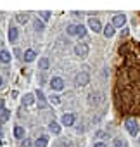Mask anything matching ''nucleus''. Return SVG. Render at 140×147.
<instances>
[{
    "mask_svg": "<svg viewBox=\"0 0 140 147\" xmlns=\"http://www.w3.org/2000/svg\"><path fill=\"white\" fill-rule=\"evenodd\" d=\"M125 126H126V130H128V133H130L131 137H137V135H138V131H140L138 121H137L135 118H128V119H126V123H125Z\"/></svg>",
    "mask_w": 140,
    "mask_h": 147,
    "instance_id": "nucleus-1",
    "label": "nucleus"
},
{
    "mask_svg": "<svg viewBox=\"0 0 140 147\" xmlns=\"http://www.w3.org/2000/svg\"><path fill=\"white\" fill-rule=\"evenodd\" d=\"M75 82H76L78 87H85V85H88V82H90V75H88L87 71H80L78 75H76V78H75Z\"/></svg>",
    "mask_w": 140,
    "mask_h": 147,
    "instance_id": "nucleus-2",
    "label": "nucleus"
},
{
    "mask_svg": "<svg viewBox=\"0 0 140 147\" xmlns=\"http://www.w3.org/2000/svg\"><path fill=\"white\" fill-rule=\"evenodd\" d=\"M75 54H76L78 57H87V55H88V45H87V43H78V45L75 47Z\"/></svg>",
    "mask_w": 140,
    "mask_h": 147,
    "instance_id": "nucleus-3",
    "label": "nucleus"
},
{
    "mask_svg": "<svg viewBox=\"0 0 140 147\" xmlns=\"http://www.w3.org/2000/svg\"><path fill=\"white\" fill-rule=\"evenodd\" d=\"M125 23H126V16H123V14H116L112 18V26L114 28H121V26H125Z\"/></svg>",
    "mask_w": 140,
    "mask_h": 147,
    "instance_id": "nucleus-4",
    "label": "nucleus"
},
{
    "mask_svg": "<svg viewBox=\"0 0 140 147\" xmlns=\"http://www.w3.org/2000/svg\"><path fill=\"white\" fill-rule=\"evenodd\" d=\"M61 123H62L64 126H71V125L75 123V114H71V113H66V114H62V118H61Z\"/></svg>",
    "mask_w": 140,
    "mask_h": 147,
    "instance_id": "nucleus-5",
    "label": "nucleus"
},
{
    "mask_svg": "<svg viewBox=\"0 0 140 147\" xmlns=\"http://www.w3.org/2000/svg\"><path fill=\"white\" fill-rule=\"evenodd\" d=\"M50 87H52V90H62L64 88V82H62V78H52V82H50Z\"/></svg>",
    "mask_w": 140,
    "mask_h": 147,
    "instance_id": "nucleus-6",
    "label": "nucleus"
},
{
    "mask_svg": "<svg viewBox=\"0 0 140 147\" xmlns=\"http://www.w3.org/2000/svg\"><path fill=\"white\" fill-rule=\"evenodd\" d=\"M88 26H90V28H92L95 33L102 30V26H100V21H99L97 18H90V19H88Z\"/></svg>",
    "mask_w": 140,
    "mask_h": 147,
    "instance_id": "nucleus-7",
    "label": "nucleus"
},
{
    "mask_svg": "<svg viewBox=\"0 0 140 147\" xmlns=\"http://www.w3.org/2000/svg\"><path fill=\"white\" fill-rule=\"evenodd\" d=\"M35 57H36L35 50H31V49H30V50H26V52H24V61H26V62H31V61H35Z\"/></svg>",
    "mask_w": 140,
    "mask_h": 147,
    "instance_id": "nucleus-8",
    "label": "nucleus"
},
{
    "mask_svg": "<svg viewBox=\"0 0 140 147\" xmlns=\"http://www.w3.org/2000/svg\"><path fill=\"white\" fill-rule=\"evenodd\" d=\"M36 97H38V106L43 109V107H47V102H45V97H43V92L42 90H38L36 92Z\"/></svg>",
    "mask_w": 140,
    "mask_h": 147,
    "instance_id": "nucleus-9",
    "label": "nucleus"
},
{
    "mask_svg": "<svg viewBox=\"0 0 140 147\" xmlns=\"http://www.w3.org/2000/svg\"><path fill=\"white\" fill-rule=\"evenodd\" d=\"M0 62H4V64L11 62V54H9L7 50H2V52H0Z\"/></svg>",
    "mask_w": 140,
    "mask_h": 147,
    "instance_id": "nucleus-10",
    "label": "nucleus"
},
{
    "mask_svg": "<svg viewBox=\"0 0 140 147\" xmlns=\"http://www.w3.org/2000/svg\"><path fill=\"white\" fill-rule=\"evenodd\" d=\"M104 35H106V38H111V36L114 35V26H112V24H106V28H104Z\"/></svg>",
    "mask_w": 140,
    "mask_h": 147,
    "instance_id": "nucleus-11",
    "label": "nucleus"
},
{
    "mask_svg": "<svg viewBox=\"0 0 140 147\" xmlns=\"http://www.w3.org/2000/svg\"><path fill=\"white\" fill-rule=\"evenodd\" d=\"M35 145H36V147H47V145H48V138H47V137H40V138L35 142Z\"/></svg>",
    "mask_w": 140,
    "mask_h": 147,
    "instance_id": "nucleus-12",
    "label": "nucleus"
},
{
    "mask_svg": "<svg viewBox=\"0 0 140 147\" xmlns=\"http://www.w3.org/2000/svg\"><path fill=\"white\" fill-rule=\"evenodd\" d=\"M18 35H19V33H18V30H16V28H11L7 36H9V40H11V42H16V40H18Z\"/></svg>",
    "mask_w": 140,
    "mask_h": 147,
    "instance_id": "nucleus-13",
    "label": "nucleus"
},
{
    "mask_svg": "<svg viewBox=\"0 0 140 147\" xmlns=\"http://www.w3.org/2000/svg\"><path fill=\"white\" fill-rule=\"evenodd\" d=\"M33 102H35V95H33V94H26L24 99H23V104L30 106V104H33Z\"/></svg>",
    "mask_w": 140,
    "mask_h": 147,
    "instance_id": "nucleus-14",
    "label": "nucleus"
},
{
    "mask_svg": "<svg viewBox=\"0 0 140 147\" xmlns=\"http://www.w3.org/2000/svg\"><path fill=\"white\" fill-rule=\"evenodd\" d=\"M48 128H50V131H52V133H55V135H59V133H61V126H59L57 123H54V121L48 125Z\"/></svg>",
    "mask_w": 140,
    "mask_h": 147,
    "instance_id": "nucleus-15",
    "label": "nucleus"
},
{
    "mask_svg": "<svg viewBox=\"0 0 140 147\" xmlns=\"http://www.w3.org/2000/svg\"><path fill=\"white\" fill-rule=\"evenodd\" d=\"M67 35H78V24H69L67 26Z\"/></svg>",
    "mask_w": 140,
    "mask_h": 147,
    "instance_id": "nucleus-16",
    "label": "nucleus"
},
{
    "mask_svg": "<svg viewBox=\"0 0 140 147\" xmlns=\"http://www.w3.org/2000/svg\"><path fill=\"white\" fill-rule=\"evenodd\" d=\"M38 67H40V69H47V67H48V59H47V57H42V59L38 61Z\"/></svg>",
    "mask_w": 140,
    "mask_h": 147,
    "instance_id": "nucleus-17",
    "label": "nucleus"
},
{
    "mask_svg": "<svg viewBox=\"0 0 140 147\" xmlns=\"http://www.w3.org/2000/svg\"><path fill=\"white\" fill-rule=\"evenodd\" d=\"M14 135H16L18 138H23V137H24V130H23V126H16V128H14Z\"/></svg>",
    "mask_w": 140,
    "mask_h": 147,
    "instance_id": "nucleus-18",
    "label": "nucleus"
},
{
    "mask_svg": "<svg viewBox=\"0 0 140 147\" xmlns=\"http://www.w3.org/2000/svg\"><path fill=\"white\" fill-rule=\"evenodd\" d=\"M7 119H9V111L2 109V111H0V123H4V121H7Z\"/></svg>",
    "mask_w": 140,
    "mask_h": 147,
    "instance_id": "nucleus-19",
    "label": "nucleus"
},
{
    "mask_svg": "<svg viewBox=\"0 0 140 147\" xmlns=\"http://www.w3.org/2000/svg\"><path fill=\"white\" fill-rule=\"evenodd\" d=\"M28 19H30V16H28V14H19V16H18V23H21V24H26V23H28Z\"/></svg>",
    "mask_w": 140,
    "mask_h": 147,
    "instance_id": "nucleus-20",
    "label": "nucleus"
},
{
    "mask_svg": "<svg viewBox=\"0 0 140 147\" xmlns=\"http://www.w3.org/2000/svg\"><path fill=\"white\" fill-rule=\"evenodd\" d=\"M85 35H87V28H85V26H81V24H78V36H80V38H83Z\"/></svg>",
    "mask_w": 140,
    "mask_h": 147,
    "instance_id": "nucleus-21",
    "label": "nucleus"
},
{
    "mask_svg": "<svg viewBox=\"0 0 140 147\" xmlns=\"http://www.w3.org/2000/svg\"><path fill=\"white\" fill-rule=\"evenodd\" d=\"M35 30H36V31H42V30H43V21L36 19V21H35Z\"/></svg>",
    "mask_w": 140,
    "mask_h": 147,
    "instance_id": "nucleus-22",
    "label": "nucleus"
},
{
    "mask_svg": "<svg viewBox=\"0 0 140 147\" xmlns=\"http://www.w3.org/2000/svg\"><path fill=\"white\" fill-rule=\"evenodd\" d=\"M114 145H116V147H126V142H125L123 138H116V140H114Z\"/></svg>",
    "mask_w": 140,
    "mask_h": 147,
    "instance_id": "nucleus-23",
    "label": "nucleus"
},
{
    "mask_svg": "<svg viewBox=\"0 0 140 147\" xmlns=\"http://www.w3.org/2000/svg\"><path fill=\"white\" fill-rule=\"evenodd\" d=\"M40 16H42V19H43V21H48V19H50V12H48V11L40 12Z\"/></svg>",
    "mask_w": 140,
    "mask_h": 147,
    "instance_id": "nucleus-24",
    "label": "nucleus"
},
{
    "mask_svg": "<svg viewBox=\"0 0 140 147\" xmlns=\"http://www.w3.org/2000/svg\"><path fill=\"white\" fill-rule=\"evenodd\" d=\"M50 100H52L54 104H59V102H61V99H59L57 95H52V97H50Z\"/></svg>",
    "mask_w": 140,
    "mask_h": 147,
    "instance_id": "nucleus-25",
    "label": "nucleus"
},
{
    "mask_svg": "<svg viewBox=\"0 0 140 147\" xmlns=\"http://www.w3.org/2000/svg\"><path fill=\"white\" fill-rule=\"evenodd\" d=\"M94 147H107V144H104V142H97V144H94Z\"/></svg>",
    "mask_w": 140,
    "mask_h": 147,
    "instance_id": "nucleus-26",
    "label": "nucleus"
},
{
    "mask_svg": "<svg viewBox=\"0 0 140 147\" xmlns=\"http://www.w3.org/2000/svg\"><path fill=\"white\" fill-rule=\"evenodd\" d=\"M30 145H31V144H30V142H28V140H26V142H24V144H23V147H30Z\"/></svg>",
    "mask_w": 140,
    "mask_h": 147,
    "instance_id": "nucleus-27",
    "label": "nucleus"
},
{
    "mask_svg": "<svg viewBox=\"0 0 140 147\" xmlns=\"http://www.w3.org/2000/svg\"><path fill=\"white\" fill-rule=\"evenodd\" d=\"M0 87H2V76H0Z\"/></svg>",
    "mask_w": 140,
    "mask_h": 147,
    "instance_id": "nucleus-28",
    "label": "nucleus"
},
{
    "mask_svg": "<svg viewBox=\"0 0 140 147\" xmlns=\"http://www.w3.org/2000/svg\"><path fill=\"white\" fill-rule=\"evenodd\" d=\"M0 138H2V131H0Z\"/></svg>",
    "mask_w": 140,
    "mask_h": 147,
    "instance_id": "nucleus-29",
    "label": "nucleus"
}]
</instances>
